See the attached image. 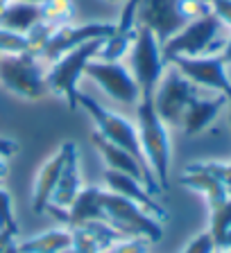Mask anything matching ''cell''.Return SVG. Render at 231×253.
Wrapping results in <instances>:
<instances>
[{
  "label": "cell",
  "instance_id": "6da1fadb",
  "mask_svg": "<svg viewBox=\"0 0 231 253\" xmlns=\"http://www.w3.org/2000/svg\"><path fill=\"white\" fill-rule=\"evenodd\" d=\"M136 131L141 142L145 163L157 179L161 192L170 188V158H173V140L170 126L159 118L152 104V97H141L136 102Z\"/></svg>",
  "mask_w": 231,
  "mask_h": 253
},
{
  "label": "cell",
  "instance_id": "7a4b0ae2",
  "mask_svg": "<svg viewBox=\"0 0 231 253\" xmlns=\"http://www.w3.org/2000/svg\"><path fill=\"white\" fill-rule=\"evenodd\" d=\"M222 21L213 11L202 18L186 23L181 30L170 37L161 45L163 59L168 61L173 57H204V54H220L225 39L222 34Z\"/></svg>",
  "mask_w": 231,
  "mask_h": 253
},
{
  "label": "cell",
  "instance_id": "3957f363",
  "mask_svg": "<svg viewBox=\"0 0 231 253\" xmlns=\"http://www.w3.org/2000/svg\"><path fill=\"white\" fill-rule=\"evenodd\" d=\"M0 86L25 102H39L50 95L46 70L32 52L0 54Z\"/></svg>",
  "mask_w": 231,
  "mask_h": 253
},
{
  "label": "cell",
  "instance_id": "277c9868",
  "mask_svg": "<svg viewBox=\"0 0 231 253\" xmlns=\"http://www.w3.org/2000/svg\"><path fill=\"white\" fill-rule=\"evenodd\" d=\"M105 39H95L89 41L84 45L75 47L70 52L61 54L57 61L50 63V68L46 70V82H48V90L53 95L63 97V102L70 109H77V95H79V79L84 77L86 63L91 59H95L98 47L102 45Z\"/></svg>",
  "mask_w": 231,
  "mask_h": 253
},
{
  "label": "cell",
  "instance_id": "5b68a950",
  "mask_svg": "<svg viewBox=\"0 0 231 253\" xmlns=\"http://www.w3.org/2000/svg\"><path fill=\"white\" fill-rule=\"evenodd\" d=\"M100 204L105 217L116 231H120L125 237H143L147 242H159L163 237V226L157 217H152L147 211L134 201L125 199L120 195H114L109 190L102 188Z\"/></svg>",
  "mask_w": 231,
  "mask_h": 253
},
{
  "label": "cell",
  "instance_id": "8992f818",
  "mask_svg": "<svg viewBox=\"0 0 231 253\" xmlns=\"http://www.w3.org/2000/svg\"><path fill=\"white\" fill-rule=\"evenodd\" d=\"M77 106H82V109L91 116L98 136L105 138V140L111 142V145H116V147L129 152L131 156H136L141 163H145V156H143L141 142H138V131H136V125H134V122L127 120L125 116L114 113L111 109H105L100 102L89 97L86 93L77 95Z\"/></svg>",
  "mask_w": 231,
  "mask_h": 253
},
{
  "label": "cell",
  "instance_id": "52a82bcc",
  "mask_svg": "<svg viewBox=\"0 0 231 253\" xmlns=\"http://www.w3.org/2000/svg\"><path fill=\"white\" fill-rule=\"evenodd\" d=\"M202 93V88L186 79L184 75L174 68L173 63H168V68L163 70L161 79H159L157 88L152 93V104L157 109L159 118L168 126L181 125L184 111L188 109V104Z\"/></svg>",
  "mask_w": 231,
  "mask_h": 253
},
{
  "label": "cell",
  "instance_id": "ba28073f",
  "mask_svg": "<svg viewBox=\"0 0 231 253\" xmlns=\"http://www.w3.org/2000/svg\"><path fill=\"white\" fill-rule=\"evenodd\" d=\"M129 70L136 79L141 97H152L163 70L168 68V61L163 59L161 43L157 41V37L147 27H136V37H134V43L129 47Z\"/></svg>",
  "mask_w": 231,
  "mask_h": 253
},
{
  "label": "cell",
  "instance_id": "9c48e42d",
  "mask_svg": "<svg viewBox=\"0 0 231 253\" xmlns=\"http://www.w3.org/2000/svg\"><path fill=\"white\" fill-rule=\"evenodd\" d=\"M84 77H89L102 93H107L111 100L120 104L136 106L141 100V90L131 70L122 61H102V59H91L86 63Z\"/></svg>",
  "mask_w": 231,
  "mask_h": 253
},
{
  "label": "cell",
  "instance_id": "30bf717a",
  "mask_svg": "<svg viewBox=\"0 0 231 253\" xmlns=\"http://www.w3.org/2000/svg\"><path fill=\"white\" fill-rule=\"evenodd\" d=\"M186 79H190L197 88L225 95L231 104V75L229 66L222 61L220 54H204V57H173L168 59Z\"/></svg>",
  "mask_w": 231,
  "mask_h": 253
},
{
  "label": "cell",
  "instance_id": "8fae6325",
  "mask_svg": "<svg viewBox=\"0 0 231 253\" xmlns=\"http://www.w3.org/2000/svg\"><path fill=\"white\" fill-rule=\"evenodd\" d=\"M114 30H116V23H109V21H93V23H82V25L66 23V25L55 27L53 34L48 37L46 45L41 47V52H39L37 57L48 59V61L53 63V61H57L61 54L70 52V50L84 45V43L95 41V39L111 37Z\"/></svg>",
  "mask_w": 231,
  "mask_h": 253
},
{
  "label": "cell",
  "instance_id": "7c38bea8",
  "mask_svg": "<svg viewBox=\"0 0 231 253\" xmlns=\"http://www.w3.org/2000/svg\"><path fill=\"white\" fill-rule=\"evenodd\" d=\"M186 23L188 21L181 14V0H138L136 25L147 27L161 45Z\"/></svg>",
  "mask_w": 231,
  "mask_h": 253
},
{
  "label": "cell",
  "instance_id": "4fadbf2b",
  "mask_svg": "<svg viewBox=\"0 0 231 253\" xmlns=\"http://www.w3.org/2000/svg\"><path fill=\"white\" fill-rule=\"evenodd\" d=\"M93 147H95V152L100 154L102 163H105L107 169L129 174V176H134V179L141 181V183L145 185L152 195H159V192H161V188H159L157 179L152 176V172H150L147 165L141 163L136 156H131L129 152H125V149H120V147H116V145H111V142H107L105 138H100L95 131H93Z\"/></svg>",
  "mask_w": 231,
  "mask_h": 253
},
{
  "label": "cell",
  "instance_id": "5bb4252c",
  "mask_svg": "<svg viewBox=\"0 0 231 253\" xmlns=\"http://www.w3.org/2000/svg\"><path fill=\"white\" fill-rule=\"evenodd\" d=\"M102 183H105V185H102L105 190L114 192V195L125 197V199H129V201H134L136 206H141L143 211H147L152 217H157L159 221L168 219L166 208H163V206L154 199L152 192H150V190H147L138 179L129 176V174L114 172V169H105V174H102Z\"/></svg>",
  "mask_w": 231,
  "mask_h": 253
},
{
  "label": "cell",
  "instance_id": "9a60e30c",
  "mask_svg": "<svg viewBox=\"0 0 231 253\" xmlns=\"http://www.w3.org/2000/svg\"><path fill=\"white\" fill-rule=\"evenodd\" d=\"M100 192H102V185H84L79 190V195L75 197V201L70 204L68 211H53V208H48L46 212L59 217L66 228H79L84 224H89V221H98V219L107 221L102 204H100Z\"/></svg>",
  "mask_w": 231,
  "mask_h": 253
},
{
  "label": "cell",
  "instance_id": "2e32d148",
  "mask_svg": "<svg viewBox=\"0 0 231 253\" xmlns=\"http://www.w3.org/2000/svg\"><path fill=\"white\" fill-rule=\"evenodd\" d=\"M82 188H84V183H82V168H79V149L73 140H68L66 161H63L61 174H59V181L53 190L48 208H53V211H68Z\"/></svg>",
  "mask_w": 231,
  "mask_h": 253
},
{
  "label": "cell",
  "instance_id": "e0dca14e",
  "mask_svg": "<svg viewBox=\"0 0 231 253\" xmlns=\"http://www.w3.org/2000/svg\"><path fill=\"white\" fill-rule=\"evenodd\" d=\"M227 104H229V100L220 93H211V95L200 93L188 104V109L184 111V118H181V129H184V133L190 138L204 133L206 129L218 120V116L222 113V109H225Z\"/></svg>",
  "mask_w": 231,
  "mask_h": 253
},
{
  "label": "cell",
  "instance_id": "ac0fdd59",
  "mask_svg": "<svg viewBox=\"0 0 231 253\" xmlns=\"http://www.w3.org/2000/svg\"><path fill=\"white\" fill-rule=\"evenodd\" d=\"M66 152H68V140H63L57 152L50 154L39 168L34 183H32V211L34 212H46L50 197H53V190L59 181V174H61Z\"/></svg>",
  "mask_w": 231,
  "mask_h": 253
},
{
  "label": "cell",
  "instance_id": "d6986e66",
  "mask_svg": "<svg viewBox=\"0 0 231 253\" xmlns=\"http://www.w3.org/2000/svg\"><path fill=\"white\" fill-rule=\"evenodd\" d=\"M181 183H184L186 188L195 190L197 195L204 197L206 204H209V208L222 204V201L229 197L227 195V190H225V185H222L202 163H190L188 168L184 169V174H181Z\"/></svg>",
  "mask_w": 231,
  "mask_h": 253
},
{
  "label": "cell",
  "instance_id": "ffe728a7",
  "mask_svg": "<svg viewBox=\"0 0 231 253\" xmlns=\"http://www.w3.org/2000/svg\"><path fill=\"white\" fill-rule=\"evenodd\" d=\"M73 244L70 228H50L39 235L18 242L21 253H66Z\"/></svg>",
  "mask_w": 231,
  "mask_h": 253
},
{
  "label": "cell",
  "instance_id": "44dd1931",
  "mask_svg": "<svg viewBox=\"0 0 231 253\" xmlns=\"http://www.w3.org/2000/svg\"><path fill=\"white\" fill-rule=\"evenodd\" d=\"M39 21H41L39 5H30V2H21V0H11L9 5L0 11V27L18 32V34H25Z\"/></svg>",
  "mask_w": 231,
  "mask_h": 253
},
{
  "label": "cell",
  "instance_id": "7402d4cb",
  "mask_svg": "<svg viewBox=\"0 0 231 253\" xmlns=\"http://www.w3.org/2000/svg\"><path fill=\"white\" fill-rule=\"evenodd\" d=\"M39 9H41V21L50 23L55 27L70 23L75 16L73 0H46L43 5H39Z\"/></svg>",
  "mask_w": 231,
  "mask_h": 253
},
{
  "label": "cell",
  "instance_id": "603a6c76",
  "mask_svg": "<svg viewBox=\"0 0 231 253\" xmlns=\"http://www.w3.org/2000/svg\"><path fill=\"white\" fill-rule=\"evenodd\" d=\"M211 211V224H209V233L213 237V244H220V240L231 231V197H227L222 204L209 208Z\"/></svg>",
  "mask_w": 231,
  "mask_h": 253
},
{
  "label": "cell",
  "instance_id": "cb8c5ba5",
  "mask_svg": "<svg viewBox=\"0 0 231 253\" xmlns=\"http://www.w3.org/2000/svg\"><path fill=\"white\" fill-rule=\"evenodd\" d=\"M0 231H7L18 237V221L11 208V195L5 185H0Z\"/></svg>",
  "mask_w": 231,
  "mask_h": 253
},
{
  "label": "cell",
  "instance_id": "d4e9b609",
  "mask_svg": "<svg viewBox=\"0 0 231 253\" xmlns=\"http://www.w3.org/2000/svg\"><path fill=\"white\" fill-rule=\"evenodd\" d=\"M21 52H30L25 34L0 27V54H21Z\"/></svg>",
  "mask_w": 231,
  "mask_h": 253
},
{
  "label": "cell",
  "instance_id": "484cf974",
  "mask_svg": "<svg viewBox=\"0 0 231 253\" xmlns=\"http://www.w3.org/2000/svg\"><path fill=\"white\" fill-rule=\"evenodd\" d=\"M150 242L143 237H125L120 242H116L114 247H109L105 253H147Z\"/></svg>",
  "mask_w": 231,
  "mask_h": 253
},
{
  "label": "cell",
  "instance_id": "4316f807",
  "mask_svg": "<svg viewBox=\"0 0 231 253\" xmlns=\"http://www.w3.org/2000/svg\"><path fill=\"white\" fill-rule=\"evenodd\" d=\"M181 253H216V244H213V237H211L209 231L200 233V235H195L186 249Z\"/></svg>",
  "mask_w": 231,
  "mask_h": 253
},
{
  "label": "cell",
  "instance_id": "83f0119b",
  "mask_svg": "<svg viewBox=\"0 0 231 253\" xmlns=\"http://www.w3.org/2000/svg\"><path fill=\"white\" fill-rule=\"evenodd\" d=\"M206 169H209L222 185H225L227 195L231 197V165L229 163H218V161H209V163H202Z\"/></svg>",
  "mask_w": 231,
  "mask_h": 253
},
{
  "label": "cell",
  "instance_id": "f1b7e54d",
  "mask_svg": "<svg viewBox=\"0 0 231 253\" xmlns=\"http://www.w3.org/2000/svg\"><path fill=\"white\" fill-rule=\"evenodd\" d=\"M211 11L222 21V25L231 27V0H209Z\"/></svg>",
  "mask_w": 231,
  "mask_h": 253
},
{
  "label": "cell",
  "instance_id": "f546056e",
  "mask_svg": "<svg viewBox=\"0 0 231 253\" xmlns=\"http://www.w3.org/2000/svg\"><path fill=\"white\" fill-rule=\"evenodd\" d=\"M220 57H222V61L227 63L231 68V37L225 41V45H222V50H220Z\"/></svg>",
  "mask_w": 231,
  "mask_h": 253
},
{
  "label": "cell",
  "instance_id": "4dcf8cb0",
  "mask_svg": "<svg viewBox=\"0 0 231 253\" xmlns=\"http://www.w3.org/2000/svg\"><path fill=\"white\" fill-rule=\"evenodd\" d=\"M16 240V235H11V233H7V231H0V253L5 251L7 247H9V242H14Z\"/></svg>",
  "mask_w": 231,
  "mask_h": 253
},
{
  "label": "cell",
  "instance_id": "1f68e13d",
  "mask_svg": "<svg viewBox=\"0 0 231 253\" xmlns=\"http://www.w3.org/2000/svg\"><path fill=\"white\" fill-rule=\"evenodd\" d=\"M7 174H9V158H7V156H0V183L5 181Z\"/></svg>",
  "mask_w": 231,
  "mask_h": 253
},
{
  "label": "cell",
  "instance_id": "d6a6232c",
  "mask_svg": "<svg viewBox=\"0 0 231 253\" xmlns=\"http://www.w3.org/2000/svg\"><path fill=\"white\" fill-rule=\"evenodd\" d=\"M2 253H21V249H18V242H16V240H14V242H9V247H7Z\"/></svg>",
  "mask_w": 231,
  "mask_h": 253
},
{
  "label": "cell",
  "instance_id": "836d02e7",
  "mask_svg": "<svg viewBox=\"0 0 231 253\" xmlns=\"http://www.w3.org/2000/svg\"><path fill=\"white\" fill-rule=\"evenodd\" d=\"M21 2H30V5H43L46 0H21Z\"/></svg>",
  "mask_w": 231,
  "mask_h": 253
},
{
  "label": "cell",
  "instance_id": "e575fe53",
  "mask_svg": "<svg viewBox=\"0 0 231 253\" xmlns=\"http://www.w3.org/2000/svg\"><path fill=\"white\" fill-rule=\"evenodd\" d=\"M9 2H11V0H0V11L5 9V7H7V5H9Z\"/></svg>",
  "mask_w": 231,
  "mask_h": 253
},
{
  "label": "cell",
  "instance_id": "d590c367",
  "mask_svg": "<svg viewBox=\"0 0 231 253\" xmlns=\"http://www.w3.org/2000/svg\"><path fill=\"white\" fill-rule=\"evenodd\" d=\"M216 253H231V251H216Z\"/></svg>",
  "mask_w": 231,
  "mask_h": 253
},
{
  "label": "cell",
  "instance_id": "8d00e7d4",
  "mask_svg": "<svg viewBox=\"0 0 231 253\" xmlns=\"http://www.w3.org/2000/svg\"><path fill=\"white\" fill-rule=\"evenodd\" d=\"M229 165H231V163H229Z\"/></svg>",
  "mask_w": 231,
  "mask_h": 253
}]
</instances>
